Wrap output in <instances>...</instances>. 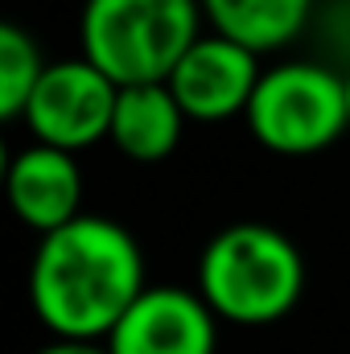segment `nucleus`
Listing matches in <instances>:
<instances>
[{
    "instance_id": "nucleus-1",
    "label": "nucleus",
    "mask_w": 350,
    "mask_h": 354,
    "mask_svg": "<svg viewBox=\"0 0 350 354\" xmlns=\"http://www.w3.org/2000/svg\"><path fill=\"white\" fill-rule=\"evenodd\" d=\"M149 288L136 235L103 214H79L37 235L29 264V305L50 338L103 342Z\"/></svg>"
},
{
    "instance_id": "nucleus-12",
    "label": "nucleus",
    "mask_w": 350,
    "mask_h": 354,
    "mask_svg": "<svg viewBox=\"0 0 350 354\" xmlns=\"http://www.w3.org/2000/svg\"><path fill=\"white\" fill-rule=\"evenodd\" d=\"M33 354H111L107 342H79V338H50L42 351Z\"/></svg>"
},
{
    "instance_id": "nucleus-2",
    "label": "nucleus",
    "mask_w": 350,
    "mask_h": 354,
    "mask_svg": "<svg viewBox=\"0 0 350 354\" xmlns=\"http://www.w3.org/2000/svg\"><path fill=\"white\" fill-rule=\"evenodd\" d=\"M198 292L219 322L272 326L288 317L305 292V256L280 227L231 223L202 248Z\"/></svg>"
},
{
    "instance_id": "nucleus-3",
    "label": "nucleus",
    "mask_w": 350,
    "mask_h": 354,
    "mask_svg": "<svg viewBox=\"0 0 350 354\" xmlns=\"http://www.w3.org/2000/svg\"><path fill=\"white\" fill-rule=\"evenodd\" d=\"M202 0H87L79 46L120 87L165 83L202 37Z\"/></svg>"
},
{
    "instance_id": "nucleus-7",
    "label": "nucleus",
    "mask_w": 350,
    "mask_h": 354,
    "mask_svg": "<svg viewBox=\"0 0 350 354\" xmlns=\"http://www.w3.org/2000/svg\"><path fill=\"white\" fill-rule=\"evenodd\" d=\"M260 75L264 66L256 50L210 29L181 54V62L174 66V75L165 83H169V91L177 95V103L190 120L223 124V120L248 111Z\"/></svg>"
},
{
    "instance_id": "nucleus-4",
    "label": "nucleus",
    "mask_w": 350,
    "mask_h": 354,
    "mask_svg": "<svg viewBox=\"0 0 350 354\" xmlns=\"http://www.w3.org/2000/svg\"><path fill=\"white\" fill-rule=\"evenodd\" d=\"M252 140L276 157H313L350 132L347 79L322 62H276L243 111Z\"/></svg>"
},
{
    "instance_id": "nucleus-9",
    "label": "nucleus",
    "mask_w": 350,
    "mask_h": 354,
    "mask_svg": "<svg viewBox=\"0 0 350 354\" xmlns=\"http://www.w3.org/2000/svg\"><path fill=\"white\" fill-rule=\"evenodd\" d=\"M185 120L190 115L181 111L169 83H132V87H120V95H116L107 140L128 161L157 165V161L174 157V149L181 145V132H185Z\"/></svg>"
},
{
    "instance_id": "nucleus-6",
    "label": "nucleus",
    "mask_w": 350,
    "mask_h": 354,
    "mask_svg": "<svg viewBox=\"0 0 350 354\" xmlns=\"http://www.w3.org/2000/svg\"><path fill=\"white\" fill-rule=\"evenodd\" d=\"M103 342L111 354H214L219 313L198 288L149 284Z\"/></svg>"
},
{
    "instance_id": "nucleus-5",
    "label": "nucleus",
    "mask_w": 350,
    "mask_h": 354,
    "mask_svg": "<svg viewBox=\"0 0 350 354\" xmlns=\"http://www.w3.org/2000/svg\"><path fill=\"white\" fill-rule=\"evenodd\" d=\"M116 95H120V83L107 79L83 54L66 58V62H50L42 83L29 95V107H25L21 124L42 145L83 153L91 145L107 140Z\"/></svg>"
},
{
    "instance_id": "nucleus-10",
    "label": "nucleus",
    "mask_w": 350,
    "mask_h": 354,
    "mask_svg": "<svg viewBox=\"0 0 350 354\" xmlns=\"http://www.w3.org/2000/svg\"><path fill=\"white\" fill-rule=\"evenodd\" d=\"M202 17L214 33L256 54H276L305 33L313 0H202Z\"/></svg>"
},
{
    "instance_id": "nucleus-11",
    "label": "nucleus",
    "mask_w": 350,
    "mask_h": 354,
    "mask_svg": "<svg viewBox=\"0 0 350 354\" xmlns=\"http://www.w3.org/2000/svg\"><path fill=\"white\" fill-rule=\"evenodd\" d=\"M46 58L37 41L21 25H0V115L21 120L29 107V95L46 75Z\"/></svg>"
},
{
    "instance_id": "nucleus-13",
    "label": "nucleus",
    "mask_w": 350,
    "mask_h": 354,
    "mask_svg": "<svg viewBox=\"0 0 350 354\" xmlns=\"http://www.w3.org/2000/svg\"><path fill=\"white\" fill-rule=\"evenodd\" d=\"M342 79H347V115H350V71L342 75Z\"/></svg>"
},
{
    "instance_id": "nucleus-8",
    "label": "nucleus",
    "mask_w": 350,
    "mask_h": 354,
    "mask_svg": "<svg viewBox=\"0 0 350 354\" xmlns=\"http://www.w3.org/2000/svg\"><path fill=\"white\" fill-rule=\"evenodd\" d=\"M4 194L12 214L33 235H50L83 214V169L75 153L33 140L12 153L4 169Z\"/></svg>"
}]
</instances>
